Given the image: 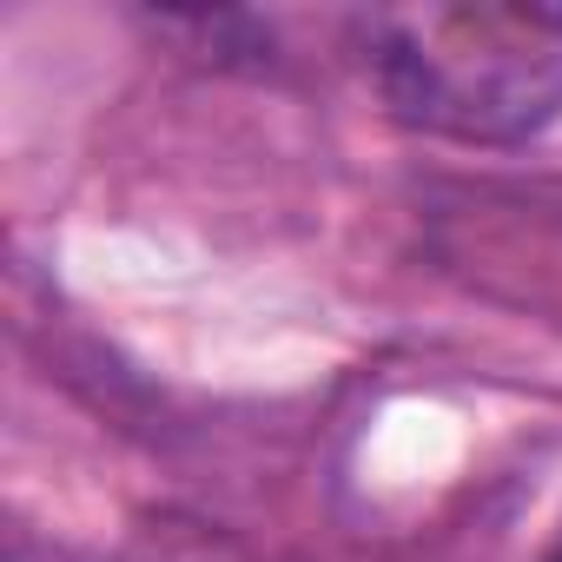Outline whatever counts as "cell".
Here are the masks:
<instances>
[{"label": "cell", "mask_w": 562, "mask_h": 562, "mask_svg": "<svg viewBox=\"0 0 562 562\" xmlns=\"http://www.w3.org/2000/svg\"><path fill=\"white\" fill-rule=\"evenodd\" d=\"M378 80L397 113L509 139L562 106V14L549 8H430L384 27Z\"/></svg>", "instance_id": "cell-1"}, {"label": "cell", "mask_w": 562, "mask_h": 562, "mask_svg": "<svg viewBox=\"0 0 562 562\" xmlns=\"http://www.w3.org/2000/svg\"><path fill=\"white\" fill-rule=\"evenodd\" d=\"M555 562H562V555H555Z\"/></svg>", "instance_id": "cell-2"}]
</instances>
